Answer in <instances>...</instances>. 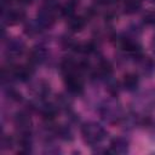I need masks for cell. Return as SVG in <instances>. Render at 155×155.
<instances>
[{"label": "cell", "instance_id": "obj_1", "mask_svg": "<svg viewBox=\"0 0 155 155\" xmlns=\"http://www.w3.org/2000/svg\"><path fill=\"white\" fill-rule=\"evenodd\" d=\"M81 134L85 143L91 147H97L107 138L108 132L101 124L96 121H88L81 126Z\"/></svg>", "mask_w": 155, "mask_h": 155}, {"label": "cell", "instance_id": "obj_2", "mask_svg": "<svg viewBox=\"0 0 155 155\" xmlns=\"http://www.w3.org/2000/svg\"><path fill=\"white\" fill-rule=\"evenodd\" d=\"M133 114L138 117H147V115L155 109V90L142 92L134 98L132 104Z\"/></svg>", "mask_w": 155, "mask_h": 155}, {"label": "cell", "instance_id": "obj_3", "mask_svg": "<svg viewBox=\"0 0 155 155\" xmlns=\"http://www.w3.org/2000/svg\"><path fill=\"white\" fill-rule=\"evenodd\" d=\"M99 114L101 116L108 121V122H111V124H115V122H120L121 120H124V110L121 108V104L114 99V98H109V99H105L101 107H99Z\"/></svg>", "mask_w": 155, "mask_h": 155}, {"label": "cell", "instance_id": "obj_4", "mask_svg": "<svg viewBox=\"0 0 155 155\" xmlns=\"http://www.w3.org/2000/svg\"><path fill=\"white\" fill-rule=\"evenodd\" d=\"M15 125H16L19 137H30L31 120H30V116L28 115V113L18 111L15 116Z\"/></svg>", "mask_w": 155, "mask_h": 155}, {"label": "cell", "instance_id": "obj_5", "mask_svg": "<svg viewBox=\"0 0 155 155\" xmlns=\"http://www.w3.org/2000/svg\"><path fill=\"white\" fill-rule=\"evenodd\" d=\"M23 52H24V44L22 40H19V39L8 40V42L6 45V50H5V53L8 58L15 59V58L22 56Z\"/></svg>", "mask_w": 155, "mask_h": 155}, {"label": "cell", "instance_id": "obj_6", "mask_svg": "<svg viewBox=\"0 0 155 155\" xmlns=\"http://www.w3.org/2000/svg\"><path fill=\"white\" fill-rule=\"evenodd\" d=\"M128 148H130V143L126 138L115 137L110 140L108 151L111 154H126V153H128Z\"/></svg>", "mask_w": 155, "mask_h": 155}, {"label": "cell", "instance_id": "obj_7", "mask_svg": "<svg viewBox=\"0 0 155 155\" xmlns=\"http://www.w3.org/2000/svg\"><path fill=\"white\" fill-rule=\"evenodd\" d=\"M25 13L23 10L21 8H8L7 12H4V17L8 21V23L13 24V23H18L24 18Z\"/></svg>", "mask_w": 155, "mask_h": 155}, {"label": "cell", "instance_id": "obj_8", "mask_svg": "<svg viewBox=\"0 0 155 155\" xmlns=\"http://www.w3.org/2000/svg\"><path fill=\"white\" fill-rule=\"evenodd\" d=\"M122 85H124V88L126 91H136L138 85H139V79L136 74H126L124 76V81H122Z\"/></svg>", "mask_w": 155, "mask_h": 155}, {"label": "cell", "instance_id": "obj_9", "mask_svg": "<svg viewBox=\"0 0 155 155\" xmlns=\"http://www.w3.org/2000/svg\"><path fill=\"white\" fill-rule=\"evenodd\" d=\"M46 58V52L44 50V47H35L33 51H31V54H30V61L35 64H40L45 61Z\"/></svg>", "mask_w": 155, "mask_h": 155}, {"label": "cell", "instance_id": "obj_10", "mask_svg": "<svg viewBox=\"0 0 155 155\" xmlns=\"http://www.w3.org/2000/svg\"><path fill=\"white\" fill-rule=\"evenodd\" d=\"M22 2H24V4H29V2H31L33 0H21Z\"/></svg>", "mask_w": 155, "mask_h": 155}, {"label": "cell", "instance_id": "obj_11", "mask_svg": "<svg viewBox=\"0 0 155 155\" xmlns=\"http://www.w3.org/2000/svg\"><path fill=\"white\" fill-rule=\"evenodd\" d=\"M153 47H154V50H155V35H154V38H153Z\"/></svg>", "mask_w": 155, "mask_h": 155}]
</instances>
